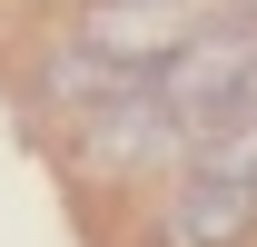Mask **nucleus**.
Wrapping results in <instances>:
<instances>
[{"instance_id":"nucleus-1","label":"nucleus","mask_w":257,"mask_h":247,"mask_svg":"<svg viewBox=\"0 0 257 247\" xmlns=\"http://www.w3.org/2000/svg\"><path fill=\"white\" fill-rule=\"evenodd\" d=\"M69 149H79L89 178H139V168H188V158H198V129L178 119V109L149 89V69H139V79H119L99 109L69 119Z\"/></svg>"},{"instance_id":"nucleus-2","label":"nucleus","mask_w":257,"mask_h":247,"mask_svg":"<svg viewBox=\"0 0 257 247\" xmlns=\"http://www.w3.org/2000/svg\"><path fill=\"white\" fill-rule=\"evenodd\" d=\"M247 79H257V30L247 20H198V30L149 69V89H159L198 139L227 129V119H247Z\"/></svg>"},{"instance_id":"nucleus-3","label":"nucleus","mask_w":257,"mask_h":247,"mask_svg":"<svg viewBox=\"0 0 257 247\" xmlns=\"http://www.w3.org/2000/svg\"><path fill=\"white\" fill-rule=\"evenodd\" d=\"M159 247H247L257 237V178L227 168H178V188L159 198Z\"/></svg>"},{"instance_id":"nucleus-4","label":"nucleus","mask_w":257,"mask_h":247,"mask_svg":"<svg viewBox=\"0 0 257 247\" xmlns=\"http://www.w3.org/2000/svg\"><path fill=\"white\" fill-rule=\"evenodd\" d=\"M188 30H198V0H89L79 20V40H99L119 69H159Z\"/></svg>"},{"instance_id":"nucleus-5","label":"nucleus","mask_w":257,"mask_h":247,"mask_svg":"<svg viewBox=\"0 0 257 247\" xmlns=\"http://www.w3.org/2000/svg\"><path fill=\"white\" fill-rule=\"evenodd\" d=\"M119 79H139V69H119L99 40H79L69 30L50 60H40V109H60V119H79V109H99V99L119 89Z\"/></svg>"}]
</instances>
